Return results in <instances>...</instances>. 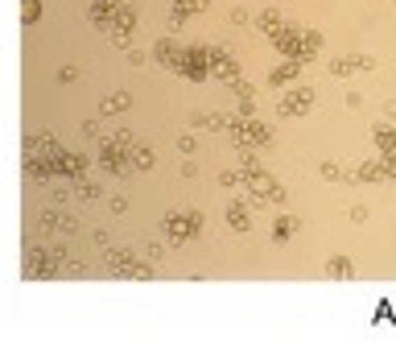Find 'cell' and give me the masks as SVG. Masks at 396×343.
<instances>
[{
    "mask_svg": "<svg viewBox=\"0 0 396 343\" xmlns=\"http://www.w3.org/2000/svg\"><path fill=\"white\" fill-rule=\"evenodd\" d=\"M223 219H227L231 232H248V227H252V219H248V207H244V203H231V207L223 211Z\"/></svg>",
    "mask_w": 396,
    "mask_h": 343,
    "instance_id": "cell-16",
    "label": "cell"
},
{
    "mask_svg": "<svg viewBox=\"0 0 396 343\" xmlns=\"http://www.w3.org/2000/svg\"><path fill=\"white\" fill-rule=\"evenodd\" d=\"M153 162H157V153H153V145H145V141H136V149H132V166H136V170H153Z\"/></svg>",
    "mask_w": 396,
    "mask_h": 343,
    "instance_id": "cell-22",
    "label": "cell"
},
{
    "mask_svg": "<svg viewBox=\"0 0 396 343\" xmlns=\"http://www.w3.org/2000/svg\"><path fill=\"white\" fill-rule=\"evenodd\" d=\"M302 227V219H293V215H281L277 223H272V240L277 244H285V240H293V232Z\"/></svg>",
    "mask_w": 396,
    "mask_h": 343,
    "instance_id": "cell-20",
    "label": "cell"
},
{
    "mask_svg": "<svg viewBox=\"0 0 396 343\" xmlns=\"http://www.w3.org/2000/svg\"><path fill=\"white\" fill-rule=\"evenodd\" d=\"M219 182L223 186H244V170H223Z\"/></svg>",
    "mask_w": 396,
    "mask_h": 343,
    "instance_id": "cell-26",
    "label": "cell"
},
{
    "mask_svg": "<svg viewBox=\"0 0 396 343\" xmlns=\"http://www.w3.org/2000/svg\"><path fill=\"white\" fill-rule=\"evenodd\" d=\"M38 227H58V236H75V219H62V215H54V211L38 215Z\"/></svg>",
    "mask_w": 396,
    "mask_h": 343,
    "instance_id": "cell-21",
    "label": "cell"
},
{
    "mask_svg": "<svg viewBox=\"0 0 396 343\" xmlns=\"http://www.w3.org/2000/svg\"><path fill=\"white\" fill-rule=\"evenodd\" d=\"M281 25H285V21H281V13H277V8H264V13H256V29H261V34H277Z\"/></svg>",
    "mask_w": 396,
    "mask_h": 343,
    "instance_id": "cell-24",
    "label": "cell"
},
{
    "mask_svg": "<svg viewBox=\"0 0 396 343\" xmlns=\"http://www.w3.org/2000/svg\"><path fill=\"white\" fill-rule=\"evenodd\" d=\"M153 58H157V62H161L166 71H174V66H177V58H182V46L170 42V38H161V42L153 46Z\"/></svg>",
    "mask_w": 396,
    "mask_h": 343,
    "instance_id": "cell-13",
    "label": "cell"
},
{
    "mask_svg": "<svg viewBox=\"0 0 396 343\" xmlns=\"http://www.w3.org/2000/svg\"><path fill=\"white\" fill-rule=\"evenodd\" d=\"M54 174H58V178H71V182H79V178L87 174V158H83V153H66V149H62V153L54 158Z\"/></svg>",
    "mask_w": 396,
    "mask_h": 343,
    "instance_id": "cell-11",
    "label": "cell"
},
{
    "mask_svg": "<svg viewBox=\"0 0 396 343\" xmlns=\"http://www.w3.org/2000/svg\"><path fill=\"white\" fill-rule=\"evenodd\" d=\"M87 17H91V25L95 29H116V17H120V0H91V8H87Z\"/></svg>",
    "mask_w": 396,
    "mask_h": 343,
    "instance_id": "cell-10",
    "label": "cell"
},
{
    "mask_svg": "<svg viewBox=\"0 0 396 343\" xmlns=\"http://www.w3.org/2000/svg\"><path fill=\"white\" fill-rule=\"evenodd\" d=\"M112 46H116V50H132V38L129 34H112Z\"/></svg>",
    "mask_w": 396,
    "mask_h": 343,
    "instance_id": "cell-29",
    "label": "cell"
},
{
    "mask_svg": "<svg viewBox=\"0 0 396 343\" xmlns=\"http://www.w3.org/2000/svg\"><path fill=\"white\" fill-rule=\"evenodd\" d=\"M38 17H42V0H25V4H21V21H25V25H34Z\"/></svg>",
    "mask_w": 396,
    "mask_h": 343,
    "instance_id": "cell-25",
    "label": "cell"
},
{
    "mask_svg": "<svg viewBox=\"0 0 396 343\" xmlns=\"http://www.w3.org/2000/svg\"><path fill=\"white\" fill-rule=\"evenodd\" d=\"M211 50V75L223 79V83H240V66H235V58L223 50V46H207Z\"/></svg>",
    "mask_w": 396,
    "mask_h": 343,
    "instance_id": "cell-9",
    "label": "cell"
},
{
    "mask_svg": "<svg viewBox=\"0 0 396 343\" xmlns=\"http://www.w3.org/2000/svg\"><path fill=\"white\" fill-rule=\"evenodd\" d=\"M211 8V0H174V8H170V29H182L194 13H207Z\"/></svg>",
    "mask_w": 396,
    "mask_h": 343,
    "instance_id": "cell-12",
    "label": "cell"
},
{
    "mask_svg": "<svg viewBox=\"0 0 396 343\" xmlns=\"http://www.w3.org/2000/svg\"><path fill=\"white\" fill-rule=\"evenodd\" d=\"M194 129H207V132H219V129H231V116H215V112H194L190 116Z\"/></svg>",
    "mask_w": 396,
    "mask_h": 343,
    "instance_id": "cell-14",
    "label": "cell"
},
{
    "mask_svg": "<svg viewBox=\"0 0 396 343\" xmlns=\"http://www.w3.org/2000/svg\"><path fill=\"white\" fill-rule=\"evenodd\" d=\"M309 108H314V91H309V87H289V91L281 95V104H277V112H281L285 120L306 116Z\"/></svg>",
    "mask_w": 396,
    "mask_h": 343,
    "instance_id": "cell-7",
    "label": "cell"
},
{
    "mask_svg": "<svg viewBox=\"0 0 396 343\" xmlns=\"http://www.w3.org/2000/svg\"><path fill=\"white\" fill-rule=\"evenodd\" d=\"M376 66V58L372 54H347V58H335L326 71H330V79H351L359 71H372Z\"/></svg>",
    "mask_w": 396,
    "mask_h": 343,
    "instance_id": "cell-8",
    "label": "cell"
},
{
    "mask_svg": "<svg viewBox=\"0 0 396 343\" xmlns=\"http://www.w3.org/2000/svg\"><path fill=\"white\" fill-rule=\"evenodd\" d=\"M108 273L112 277H153V265L136 260V253H124V248H108Z\"/></svg>",
    "mask_w": 396,
    "mask_h": 343,
    "instance_id": "cell-6",
    "label": "cell"
},
{
    "mask_svg": "<svg viewBox=\"0 0 396 343\" xmlns=\"http://www.w3.org/2000/svg\"><path fill=\"white\" fill-rule=\"evenodd\" d=\"M298 75H302V62H293V58H289L285 66H277V71L268 75V87H285V83H293Z\"/></svg>",
    "mask_w": 396,
    "mask_h": 343,
    "instance_id": "cell-18",
    "label": "cell"
},
{
    "mask_svg": "<svg viewBox=\"0 0 396 343\" xmlns=\"http://www.w3.org/2000/svg\"><path fill=\"white\" fill-rule=\"evenodd\" d=\"M75 79H79V71H75V66H62V71H58V83H75Z\"/></svg>",
    "mask_w": 396,
    "mask_h": 343,
    "instance_id": "cell-28",
    "label": "cell"
},
{
    "mask_svg": "<svg viewBox=\"0 0 396 343\" xmlns=\"http://www.w3.org/2000/svg\"><path fill=\"white\" fill-rule=\"evenodd\" d=\"M203 227H207V219H203V211H194V207H174V211H166V219H161V236L170 244L194 240Z\"/></svg>",
    "mask_w": 396,
    "mask_h": 343,
    "instance_id": "cell-2",
    "label": "cell"
},
{
    "mask_svg": "<svg viewBox=\"0 0 396 343\" xmlns=\"http://www.w3.org/2000/svg\"><path fill=\"white\" fill-rule=\"evenodd\" d=\"M174 71L182 79H190V83L211 79V50H203V46H182V58H177Z\"/></svg>",
    "mask_w": 396,
    "mask_h": 343,
    "instance_id": "cell-4",
    "label": "cell"
},
{
    "mask_svg": "<svg viewBox=\"0 0 396 343\" xmlns=\"http://www.w3.org/2000/svg\"><path fill=\"white\" fill-rule=\"evenodd\" d=\"M355 178H359V182H384V178H393V170H388L384 162H363V166L355 170Z\"/></svg>",
    "mask_w": 396,
    "mask_h": 343,
    "instance_id": "cell-17",
    "label": "cell"
},
{
    "mask_svg": "<svg viewBox=\"0 0 396 343\" xmlns=\"http://www.w3.org/2000/svg\"><path fill=\"white\" fill-rule=\"evenodd\" d=\"M326 277H343V281H351V277H355V265L347 257H330V260H326Z\"/></svg>",
    "mask_w": 396,
    "mask_h": 343,
    "instance_id": "cell-23",
    "label": "cell"
},
{
    "mask_svg": "<svg viewBox=\"0 0 396 343\" xmlns=\"http://www.w3.org/2000/svg\"><path fill=\"white\" fill-rule=\"evenodd\" d=\"M322 178H326V182H339V178H347V174L339 170L335 162H322Z\"/></svg>",
    "mask_w": 396,
    "mask_h": 343,
    "instance_id": "cell-27",
    "label": "cell"
},
{
    "mask_svg": "<svg viewBox=\"0 0 396 343\" xmlns=\"http://www.w3.org/2000/svg\"><path fill=\"white\" fill-rule=\"evenodd\" d=\"M231 136H235V145H244V149H261V145H272V129L268 125H256L252 116H231Z\"/></svg>",
    "mask_w": 396,
    "mask_h": 343,
    "instance_id": "cell-5",
    "label": "cell"
},
{
    "mask_svg": "<svg viewBox=\"0 0 396 343\" xmlns=\"http://www.w3.org/2000/svg\"><path fill=\"white\" fill-rule=\"evenodd\" d=\"M393 4H396V0H393Z\"/></svg>",
    "mask_w": 396,
    "mask_h": 343,
    "instance_id": "cell-32",
    "label": "cell"
},
{
    "mask_svg": "<svg viewBox=\"0 0 396 343\" xmlns=\"http://www.w3.org/2000/svg\"><path fill=\"white\" fill-rule=\"evenodd\" d=\"M244 186H248L261 203H285V186H281V182H272V178L256 166V158H252V153H244Z\"/></svg>",
    "mask_w": 396,
    "mask_h": 343,
    "instance_id": "cell-3",
    "label": "cell"
},
{
    "mask_svg": "<svg viewBox=\"0 0 396 343\" xmlns=\"http://www.w3.org/2000/svg\"><path fill=\"white\" fill-rule=\"evenodd\" d=\"M112 211L124 215V211H129V199H124V195H112Z\"/></svg>",
    "mask_w": 396,
    "mask_h": 343,
    "instance_id": "cell-30",
    "label": "cell"
},
{
    "mask_svg": "<svg viewBox=\"0 0 396 343\" xmlns=\"http://www.w3.org/2000/svg\"><path fill=\"white\" fill-rule=\"evenodd\" d=\"M129 108H132V95H129V91H112V95L99 104V112H103V116H120V112H129Z\"/></svg>",
    "mask_w": 396,
    "mask_h": 343,
    "instance_id": "cell-15",
    "label": "cell"
},
{
    "mask_svg": "<svg viewBox=\"0 0 396 343\" xmlns=\"http://www.w3.org/2000/svg\"><path fill=\"white\" fill-rule=\"evenodd\" d=\"M132 149H136V136L132 132H108L99 141V170L103 174H132Z\"/></svg>",
    "mask_w": 396,
    "mask_h": 343,
    "instance_id": "cell-1",
    "label": "cell"
},
{
    "mask_svg": "<svg viewBox=\"0 0 396 343\" xmlns=\"http://www.w3.org/2000/svg\"><path fill=\"white\" fill-rule=\"evenodd\" d=\"M376 145H380L384 162H388V158H396V129H393V125H376Z\"/></svg>",
    "mask_w": 396,
    "mask_h": 343,
    "instance_id": "cell-19",
    "label": "cell"
},
{
    "mask_svg": "<svg viewBox=\"0 0 396 343\" xmlns=\"http://www.w3.org/2000/svg\"><path fill=\"white\" fill-rule=\"evenodd\" d=\"M95 244H99V248H112V236H108V232L99 227V232H95Z\"/></svg>",
    "mask_w": 396,
    "mask_h": 343,
    "instance_id": "cell-31",
    "label": "cell"
}]
</instances>
